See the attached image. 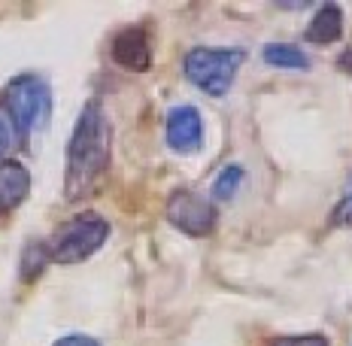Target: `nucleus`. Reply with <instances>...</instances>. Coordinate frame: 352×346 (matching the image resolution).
Here are the masks:
<instances>
[{"mask_svg": "<svg viewBox=\"0 0 352 346\" xmlns=\"http://www.w3.org/2000/svg\"><path fill=\"white\" fill-rule=\"evenodd\" d=\"M113 152V128L100 107V100H88L79 113L67 143V164H64V197L85 201L104 182Z\"/></svg>", "mask_w": 352, "mask_h": 346, "instance_id": "nucleus-1", "label": "nucleus"}, {"mask_svg": "<svg viewBox=\"0 0 352 346\" xmlns=\"http://www.w3.org/2000/svg\"><path fill=\"white\" fill-rule=\"evenodd\" d=\"M3 109L21 140H31L52 116V88L36 73H21L3 88Z\"/></svg>", "mask_w": 352, "mask_h": 346, "instance_id": "nucleus-2", "label": "nucleus"}, {"mask_svg": "<svg viewBox=\"0 0 352 346\" xmlns=\"http://www.w3.org/2000/svg\"><path fill=\"white\" fill-rule=\"evenodd\" d=\"M246 61V49H222V46H197L186 55L182 67H186V79L197 85L210 98H225L231 91L234 79H237L240 67Z\"/></svg>", "mask_w": 352, "mask_h": 346, "instance_id": "nucleus-3", "label": "nucleus"}, {"mask_svg": "<svg viewBox=\"0 0 352 346\" xmlns=\"http://www.w3.org/2000/svg\"><path fill=\"white\" fill-rule=\"evenodd\" d=\"M107 237H109L107 219L98 216V213H82V216H73L70 222H64L43 246H46L49 264H79L91 259L107 243Z\"/></svg>", "mask_w": 352, "mask_h": 346, "instance_id": "nucleus-4", "label": "nucleus"}, {"mask_svg": "<svg viewBox=\"0 0 352 346\" xmlns=\"http://www.w3.org/2000/svg\"><path fill=\"white\" fill-rule=\"evenodd\" d=\"M216 207L210 197L197 195L192 188H179L170 195L167 201V222L173 228H179L188 237H207L216 228Z\"/></svg>", "mask_w": 352, "mask_h": 346, "instance_id": "nucleus-5", "label": "nucleus"}, {"mask_svg": "<svg viewBox=\"0 0 352 346\" xmlns=\"http://www.w3.org/2000/svg\"><path fill=\"white\" fill-rule=\"evenodd\" d=\"M204 143V119L195 107H173L167 113V146L173 152L192 155Z\"/></svg>", "mask_w": 352, "mask_h": 346, "instance_id": "nucleus-6", "label": "nucleus"}, {"mask_svg": "<svg viewBox=\"0 0 352 346\" xmlns=\"http://www.w3.org/2000/svg\"><path fill=\"white\" fill-rule=\"evenodd\" d=\"M113 61L124 70L143 73L152 64V40L146 28H124L113 40Z\"/></svg>", "mask_w": 352, "mask_h": 346, "instance_id": "nucleus-7", "label": "nucleus"}, {"mask_svg": "<svg viewBox=\"0 0 352 346\" xmlns=\"http://www.w3.org/2000/svg\"><path fill=\"white\" fill-rule=\"evenodd\" d=\"M28 195H31V173H28V167L12 158L0 161V213L3 216L16 213L28 201Z\"/></svg>", "mask_w": 352, "mask_h": 346, "instance_id": "nucleus-8", "label": "nucleus"}, {"mask_svg": "<svg viewBox=\"0 0 352 346\" xmlns=\"http://www.w3.org/2000/svg\"><path fill=\"white\" fill-rule=\"evenodd\" d=\"M343 10L337 3H325L316 10V16L310 19L304 31V40L313 43V46H328V43H337L343 36Z\"/></svg>", "mask_w": 352, "mask_h": 346, "instance_id": "nucleus-9", "label": "nucleus"}, {"mask_svg": "<svg viewBox=\"0 0 352 346\" xmlns=\"http://www.w3.org/2000/svg\"><path fill=\"white\" fill-rule=\"evenodd\" d=\"M261 55H264V64L280 67V70H307L310 67L307 52L298 46H292V43H267Z\"/></svg>", "mask_w": 352, "mask_h": 346, "instance_id": "nucleus-10", "label": "nucleus"}, {"mask_svg": "<svg viewBox=\"0 0 352 346\" xmlns=\"http://www.w3.org/2000/svg\"><path fill=\"white\" fill-rule=\"evenodd\" d=\"M240 182H243V167L240 164L225 167V171L216 176V182H212V195H216L219 201H228L234 191L240 188Z\"/></svg>", "mask_w": 352, "mask_h": 346, "instance_id": "nucleus-11", "label": "nucleus"}, {"mask_svg": "<svg viewBox=\"0 0 352 346\" xmlns=\"http://www.w3.org/2000/svg\"><path fill=\"white\" fill-rule=\"evenodd\" d=\"M331 225L352 228V173H349V182H346V188H343L340 201H337V207L331 210Z\"/></svg>", "mask_w": 352, "mask_h": 346, "instance_id": "nucleus-12", "label": "nucleus"}, {"mask_svg": "<svg viewBox=\"0 0 352 346\" xmlns=\"http://www.w3.org/2000/svg\"><path fill=\"white\" fill-rule=\"evenodd\" d=\"M267 346H331L325 334L313 331V334H285V337H274Z\"/></svg>", "mask_w": 352, "mask_h": 346, "instance_id": "nucleus-13", "label": "nucleus"}, {"mask_svg": "<svg viewBox=\"0 0 352 346\" xmlns=\"http://www.w3.org/2000/svg\"><path fill=\"white\" fill-rule=\"evenodd\" d=\"M21 264H25V270H21V274H25V279L36 277V274H40V270L49 264V259H46V246H43V243H34V246H28L25 261H21Z\"/></svg>", "mask_w": 352, "mask_h": 346, "instance_id": "nucleus-14", "label": "nucleus"}, {"mask_svg": "<svg viewBox=\"0 0 352 346\" xmlns=\"http://www.w3.org/2000/svg\"><path fill=\"white\" fill-rule=\"evenodd\" d=\"M55 346H104V343L94 340V337H85V334H67V337H61Z\"/></svg>", "mask_w": 352, "mask_h": 346, "instance_id": "nucleus-15", "label": "nucleus"}, {"mask_svg": "<svg viewBox=\"0 0 352 346\" xmlns=\"http://www.w3.org/2000/svg\"><path fill=\"white\" fill-rule=\"evenodd\" d=\"M337 67H340L343 73H349V76H352V49H346V52L337 58Z\"/></svg>", "mask_w": 352, "mask_h": 346, "instance_id": "nucleus-16", "label": "nucleus"}, {"mask_svg": "<svg viewBox=\"0 0 352 346\" xmlns=\"http://www.w3.org/2000/svg\"><path fill=\"white\" fill-rule=\"evenodd\" d=\"M6 146H10V128H6V122L0 119V155L6 152Z\"/></svg>", "mask_w": 352, "mask_h": 346, "instance_id": "nucleus-17", "label": "nucleus"}]
</instances>
